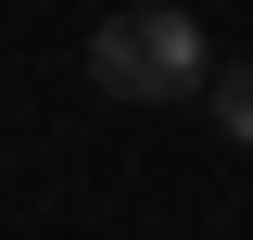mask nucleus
I'll return each instance as SVG.
<instances>
[{"instance_id": "obj_1", "label": "nucleus", "mask_w": 253, "mask_h": 240, "mask_svg": "<svg viewBox=\"0 0 253 240\" xmlns=\"http://www.w3.org/2000/svg\"><path fill=\"white\" fill-rule=\"evenodd\" d=\"M89 76H101V101H203L215 89V51H203V26L177 0H126V13H101Z\"/></svg>"}, {"instance_id": "obj_2", "label": "nucleus", "mask_w": 253, "mask_h": 240, "mask_svg": "<svg viewBox=\"0 0 253 240\" xmlns=\"http://www.w3.org/2000/svg\"><path fill=\"white\" fill-rule=\"evenodd\" d=\"M203 114H215V139H228V152H253V63H228L215 89H203Z\"/></svg>"}]
</instances>
